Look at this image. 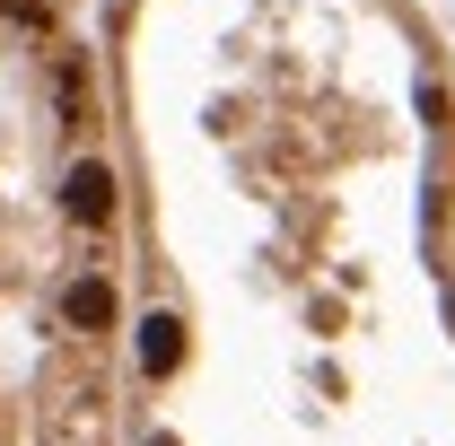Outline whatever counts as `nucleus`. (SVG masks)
Masks as SVG:
<instances>
[{"mask_svg":"<svg viewBox=\"0 0 455 446\" xmlns=\"http://www.w3.org/2000/svg\"><path fill=\"white\" fill-rule=\"evenodd\" d=\"M175 359H184V324H175V315H149V324H140V368L167 377Z\"/></svg>","mask_w":455,"mask_h":446,"instance_id":"obj_2","label":"nucleus"},{"mask_svg":"<svg viewBox=\"0 0 455 446\" xmlns=\"http://www.w3.org/2000/svg\"><path fill=\"white\" fill-rule=\"evenodd\" d=\"M61 307H70V324H88V333H97V324L114 315V289H106V280H79V289H70Z\"/></svg>","mask_w":455,"mask_h":446,"instance_id":"obj_3","label":"nucleus"},{"mask_svg":"<svg viewBox=\"0 0 455 446\" xmlns=\"http://www.w3.org/2000/svg\"><path fill=\"white\" fill-rule=\"evenodd\" d=\"M149 446H175V438H149Z\"/></svg>","mask_w":455,"mask_h":446,"instance_id":"obj_4","label":"nucleus"},{"mask_svg":"<svg viewBox=\"0 0 455 446\" xmlns=\"http://www.w3.org/2000/svg\"><path fill=\"white\" fill-rule=\"evenodd\" d=\"M61 202H70V219H106V211H114V175L106 167H70Z\"/></svg>","mask_w":455,"mask_h":446,"instance_id":"obj_1","label":"nucleus"}]
</instances>
